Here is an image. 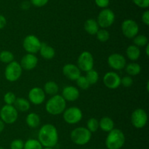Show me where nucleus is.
Wrapping results in <instances>:
<instances>
[{"instance_id": "obj_1", "label": "nucleus", "mask_w": 149, "mask_h": 149, "mask_svg": "<svg viewBox=\"0 0 149 149\" xmlns=\"http://www.w3.org/2000/svg\"><path fill=\"white\" fill-rule=\"evenodd\" d=\"M59 134L56 127L51 124H44L39 129L38 140L43 147L54 148L58 143Z\"/></svg>"}, {"instance_id": "obj_2", "label": "nucleus", "mask_w": 149, "mask_h": 149, "mask_svg": "<svg viewBox=\"0 0 149 149\" xmlns=\"http://www.w3.org/2000/svg\"><path fill=\"white\" fill-rule=\"evenodd\" d=\"M125 141L126 138L123 131L119 129L114 128L108 132L105 144L108 149H121Z\"/></svg>"}, {"instance_id": "obj_3", "label": "nucleus", "mask_w": 149, "mask_h": 149, "mask_svg": "<svg viewBox=\"0 0 149 149\" xmlns=\"http://www.w3.org/2000/svg\"><path fill=\"white\" fill-rule=\"evenodd\" d=\"M66 108V101L61 95L52 96L45 104V110L52 115H61Z\"/></svg>"}, {"instance_id": "obj_4", "label": "nucleus", "mask_w": 149, "mask_h": 149, "mask_svg": "<svg viewBox=\"0 0 149 149\" xmlns=\"http://www.w3.org/2000/svg\"><path fill=\"white\" fill-rule=\"evenodd\" d=\"M70 137L74 144L77 145H84L91 140L92 133L86 127H79L71 131Z\"/></svg>"}, {"instance_id": "obj_5", "label": "nucleus", "mask_w": 149, "mask_h": 149, "mask_svg": "<svg viewBox=\"0 0 149 149\" xmlns=\"http://www.w3.org/2000/svg\"><path fill=\"white\" fill-rule=\"evenodd\" d=\"M23 69L20 63L16 61L7 64L4 70V77L9 82H15L21 77Z\"/></svg>"}, {"instance_id": "obj_6", "label": "nucleus", "mask_w": 149, "mask_h": 149, "mask_svg": "<svg viewBox=\"0 0 149 149\" xmlns=\"http://www.w3.org/2000/svg\"><path fill=\"white\" fill-rule=\"evenodd\" d=\"M18 118V111L14 105H4L0 110V118L4 124H13L16 122Z\"/></svg>"}, {"instance_id": "obj_7", "label": "nucleus", "mask_w": 149, "mask_h": 149, "mask_svg": "<svg viewBox=\"0 0 149 149\" xmlns=\"http://www.w3.org/2000/svg\"><path fill=\"white\" fill-rule=\"evenodd\" d=\"M63 117L65 123L68 124H77L81 121L83 113L78 107H70L65 108L63 112Z\"/></svg>"}, {"instance_id": "obj_8", "label": "nucleus", "mask_w": 149, "mask_h": 149, "mask_svg": "<svg viewBox=\"0 0 149 149\" xmlns=\"http://www.w3.org/2000/svg\"><path fill=\"white\" fill-rule=\"evenodd\" d=\"M97 22L99 25V27L101 29H106L110 27L113 25L115 21V14L109 8L103 9L99 13L97 18Z\"/></svg>"}, {"instance_id": "obj_9", "label": "nucleus", "mask_w": 149, "mask_h": 149, "mask_svg": "<svg viewBox=\"0 0 149 149\" xmlns=\"http://www.w3.org/2000/svg\"><path fill=\"white\" fill-rule=\"evenodd\" d=\"M77 67L81 71L88 72L94 67V58L90 51H83L77 58Z\"/></svg>"}, {"instance_id": "obj_10", "label": "nucleus", "mask_w": 149, "mask_h": 149, "mask_svg": "<svg viewBox=\"0 0 149 149\" xmlns=\"http://www.w3.org/2000/svg\"><path fill=\"white\" fill-rule=\"evenodd\" d=\"M131 123L135 128L143 129L148 123V114L143 108H137L131 115Z\"/></svg>"}, {"instance_id": "obj_11", "label": "nucleus", "mask_w": 149, "mask_h": 149, "mask_svg": "<svg viewBox=\"0 0 149 149\" xmlns=\"http://www.w3.org/2000/svg\"><path fill=\"white\" fill-rule=\"evenodd\" d=\"M122 32L125 37L133 39L139 32V26L135 20L132 19H126L121 25Z\"/></svg>"}, {"instance_id": "obj_12", "label": "nucleus", "mask_w": 149, "mask_h": 149, "mask_svg": "<svg viewBox=\"0 0 149 149\" xmlns=\"http://www.w3.org/2000/svg\"><path fill=\"white\" fill-rule=\"evenodd\" d=\"M42 42L39 38L33 34L27 35L23 39V47L28 53L36 54L40 49Z\"/></svg>"}, {"instance_id": "obj_13", "label": "nucleus", "mask_w": 149, "mask_h": 149, "mask_svg": "<svg viewBox=\"0 0 149 149\" xmlns=\"http://www.w3.org/2000/svg\"><path fill=\"white\" fill-rule=\"evenodd\" d=\"M105 86L109 89H116L121 85V77L119 74L113 71L106 72L103 78Z\"/></svg>"}, {"instance_id": "obj_14", "label": "nucleus", "mask_w": 149, "mask_h": 149, "mask_svg": "<svg viewBox=\"0 0 149 149\" xmlns=\"http://www.w3.org/2000/svg\"><path fill=\"white\" fill-rule=\"evenodd\" d=\"M108 64L114 70H122L125 69L127 64L126 58L120 53H112L108 57Z\"/></svg>"}, {"instance_id": "obj_15", "label": "nucleus", "mask_w": 149, "mask_h": 149, "mask_svg": "<svg viewBox=\"0 0 149 149\" xmlns=\"http://www.w3.org/2000/svg\"><path fill=\"white\" fill-rule=\"evenodd\" d=\"M28 98L30 103H32L34 105H39L45 102L46 93L42 88L33 87L29 91L28 93Z\"/></svg>"}, {"instance_id": "obj_16", "label": "nucleus", "mask_w": 149, "mask_h": 149, "mask_svg": "<svg viewBox=\"0 0 149 149\" xmlns=\"http://www.w3.org/2000/svg\"><path fill=\"white\" fill-rule=\"evenodd\" d=\"M22 69L27 71L33 70L38 64V58L35 54L26 53L22 57L20 62Z\"/></svg>"}, {"instance_id": "obj_17", "label": "nucleus", "mask_w": 149, "mask_h": 149, "mask_svg": "<svg viewBox=\"0 0 149 149\" xmlns=\"http://www.w3.org/2000/svg\"><path fill=\"white\" fill-rule=\"evenodd\" d=\"M62 72L64 76L70 80H77V79L81 75V70L77 65L70 63L63 66Z\"/></svg>"}, {"instance_id": "obj_18", "label": "nucleus", "mask_w": 149, "mask_h": 149, "mask_svg": "<svg viewBox=\"0 0 149 149\" xmlns=\"http://www.w3.org/2000/svg\"><path fill=\"white\" fill-rule=\"evenodd\" d=\"M61 96L66 102H74L79 98L80 92L78 88L75 86H67L63 89Z\"/></svg>"}, {"instance_id": "obj_19", "label": "nucleus", "mask_w": 149, "mask_h": 149, "mask_svg": "<svg viewBox=\"0 0 149 149\" xmlns=\"http://www.w3.org/2000/svg\"><path fill=\"white\" fill-rule=\"evenodd\" d=\"M41 56L46 60H51L55 57V51L52 46L45 42H42L40 49L39 51Z\"/></svg>"}, {"instance_id": "obj_20", "label": "nucleus", "mask_w": 149, "mask_h": 149, "mask_svg": "<svg viewBox=\"0 0 149 149\" xmlns=\"http://www.w3.org/2000/svg\"><path fill=\"white\" fill-rule=\"evenodd\" d=\"M84 29L87 34L90 35H95L100 27L97 20L93 18H89L84 22Z\"/></svg>"}, {"instance_id": "obj_21", "label": "nucleus", "mask_w": 149, "mask_h": 149, "mask_svg": "<svg viewBox=\"0 0 149 149\" xmlns=\"http://www.w3.org/2000/svg\"><path fill=\"white\" fill-rule=\"evenodd\" d=\"M14 107L17 111L27 112L31 108V103L27 99L24 97H17L14 103Z\"/></svg>"}, {"instance_id": "obj_22", "label": "nucleus", "mask_w": 149, "mask_h": 149, "mask_svg": "<svg viewBox=\"0 0 149 149\" xmlns=\"http://www.w3.org/2000/svg\"><path fill=\"white\" fill-rule=\"evenodd\" d=\"M114 121L110 117H103L99 121V128L102 131H106V132H109L113 129H114Z\"/></svg>"}, {"instance_id": "obj_23", "label": "nucleus", "mask_w": 149, "mask_h": 149, "mask_svg": "<svg viewBox=\"0 0 149 149\" xmlns=\"http://www.w3.org/2000/svg\"><path fill=\"white\" fill-rule=\"evenodd\" d=\"M127 57L132 61H135L141 56V50L135 45H130L126 49Z\"/></svg>"}, {"instance_id": "obj_24", "label": "nucleus", "mask_w": 149, "mask_h": 149, "mask_svg": "<svg viewBox=\"0 0 149 149\" xmlns=\"http://www.w3.org/2000/svg\"><path fill=\"white\" fill-rule=\"evenodd\" d=\"M26 124L29 126L30 128H37L39 126L41 122V119L39 115L36 112H30L27 115L26 118Z\"/></svg>"}, {"instance_id": "obj_25", "label": "nucleus", "mask_w": 149, "mask_h": 149, "mask_svg": "<svg viewBox=\"0 0 149 149\" xmlns=\"http://www.w3.org/2000/svg\"><path fill=\"white\" fill-rule=\"evenodd\" d=\"M43 90L47 94L54 96L55 94H58V91H59V86H58V83H55V81L49 80L45 83Z\"/></svg>"}, {"instance_id": "obj_26", "label": "nucleus", "mask_w": 149, "mask_h": 149, "mask_svg": "<svg viewBox=\"0 0 149 149\" xmlns=\"http://www.w3.org/2000/svg\"><path fill=\"white\" fill-rule=\"evenodd\" d=\"M126 72L129 74L130 76H136L139 74L141 72V67L139 64L135 62L130 63V64H126L125 67Z\"/></svg>"}, {"instance_id": "obj_27", "label": "nucleus", "mask_w": 149, "mask_h": 149, "mask_svg": "<svg viewBox=\"0 0 149 149\" xmlns=\"http://www.w3.org/2000/svg\"><path fill=\"white\" fill-rule=\"evenodd\" d=\"M43 146L36 139H29L24 143L23 149H42Z\"/></svg>"}, {"instance_id": "obj_28", "label": "nucleus", "mask_w": 149, "mask_h": 149, "mask_svg": "<svg viewBox=\"0 0 149 149\" xmlns=\"http://www.w3.org/2000/svg\"><path fill=\"white\" fill-rule=\"evenodd\" d=\"M133 43L134 45L140 47H145L148 44V39L146 35L144 34H137L135 37L133 38Z\"/></svg>"}, {"instance_id": "obj_29", "label": "nucleus", "mask_w": 149, "mask_h": 149, "mask_svg": "<svg viewBox=\"0 0 149 149\" xmlns=\"http://www.w3.org/2000/svg\"><path fill=\"white\" fill-rule=\"evenodd\" d=\"M14 61V55L10 51H2L0 52V61L4 64H9Z\"/></svg>"}, {"instance_id": "obj_30", "label": "nucleus", "mask_w": 149, "mask_h": 149, "mask_svg": "<svg viewBox=\"0 0 149 149\" xmlns=\"http://www.w3.org/2000/svg\"><path fill=\"white\" fill-rule=\"evenodd\" d=\"M86 78L88 80L89 83L91 85H94L95 83H97L99 80V74L96 70H91L90 71L87 72V74L85 75Z\"/></svg>"}, {"instance_id": "obj_31", "label": "nucleus", "mask_w": 149, "mask_h": 149, "mask_svg": "<svg viewBox=\"0 0 149 149\" xmlns=\"http://www.w3.org/2000/svg\"><path fill=\"white\" fill-rule=\"evenodd\" d=\"M86 128L91 133L95 132L99 129V121L95 118H90L87 120V127Z\"/></svg>"}, {"instance_id": "obj_32", "label": "nucleus", "mask_w": 149, "mask_h": 149, "mask_svg": "<svg viewBox=\"0 0 149 149\" xmlns=\"http://www.w3.org/2000/svg\"><path fill=\"white\" fill-rule=\"evenodd\" d=\"M95 35L97 39L101 42H107L110 38V34L109 31L106 30V29H99Z\"/></svg>"}, {"instance_id": "obj_33", "label": "nucleus", "mask_w": 149, "mask_h": 149, "mask_svg": "<svg viewBox=\"0 0 149 149\" xmlns=\"http://www.w3.org/2000/svg\"><path fill=\"white\" fill-rule=\"evenodd\" d=\"M77 82V85L79 88H80L81 89H83V90H87L90 88V84L89 83L88 80L86 78L85 76L80 75L78 78L76 80Z\"/></svg>"}, {"instance_id": "obj_34", "label": "nucleus", "mask_w": 149, "mask_h": 149, "mask_svg": "<svg viewBox=\"0 0 149 149\" xmlns=\"http://www.w3.org/2000/svg\"><path fill=\"white\" fill-rule=\"evenodd\" d=\"M16 98H17L16 97V95L13 92L7 91V93H4L3 99H4V102L5 103V105H13L15 102Z\"/></svg>"}, {"instance_id": "obj_35", "label": "nucleus", "mask_w": 149, "mask_h": 149, "mask_svg": "<svg viewBox=\"0 0 149 149\" xmlns=\"http://www.w3.org/2000/svg\"><path fill=\"white\" fill-rule=\"evenodd\" d=\"M24 142L20 139H15L11 142L10 145V149H23Z\"/></svg>"}, {"instance_id": "obj_36", "label": "nucleus", "mask_w": 149, "mask_h": 149, "mask_svg": "<svg viewBox=\"0 0 149 149\" xmlns=\"http://www.w3.org/2000/svg\"><path fill=\"white\" fill-rule=\"evenodd\" d=\"M133 83V80L132 77L130 75L124 76L123 77H121V85L125 88H129Z\"/></svg>"}, {"instance_id": "obj_37", "label": "nucleus", "mask_w": 149, "mask_h": 149, "mask_svg": "<svg viewBox=\"0 0 149 149\" xmlns=\"http://www.w3.org/2000/svg\"><path fill=\"white\" fill-rule=\"evenodd\" d=\"M132 1L140 8L147 9L149 7V0H132Z\"/></svg>"}, {"instance_id": "obj_38", "label": "nucleus", "mask_w": 149, "mask_h": 149, "mask_svg": "<svg viewBox=\"0 0 149 149\" xmlns=\"http://www.w3.org/2000/svg\"><path fill=\"white\" fill-rule=\"evenodd\" d=\"M49 0H30V3L36 7H42L46 5Z\"/></svg>"}, {"instance_id": "obj_39", "label": "nucleus", "mask_w": 149, "mask_h": 149, "mask_svg": "<svg viewBox=\"0 0 149 149\" xmlns=\"http://www.w3.org/2000/svg\"><path fill=\"white\" fill-rule=\"evenodd\" d=\"M95 3L100 8L105 9L109 7L110 4V0H95Z\"/></svg>"}, {"instance_id": "obj_40", "label": "nucleus", "mask_w": 149, "mask_h": 149, "mask_svg": "<svg viewBox=\"0 0 149 149\" xmlns=\"http://www.w3.org/2000/svg\"><path fill=\"white\" fill-rule=\"evenodd\" d=\"M141 20L146 26H149V11L148 10L143 13L142 16H141Z\"/></svg>"}, {"instance_id": "obj_41", "label": "nucleus", "mask_w": 149, "mask_h": 149, "mask_svg": "<svg viewBox=\"0 0 149 149\" xmlns=\"http://www.w3.org/2000/svg\"><path fill=\"white\" fill-rule=\"evenodd\" d=\"M7 25V19L2 15H0V30L3 29Z\"/></svg>"}, {"instance_id": "obj_42", "label": "nucleus", "mask_w": 149, "mask_h": 149, "mask_svg": "<svg viewBox=\"0 0 149 149\" xmlns=\"http://www.w3.org/2000/svg\"><path fill=\"white\" fill-rule=\"evenodd\" d=\"M30 4L31 3L28 2V1H23L21 4V7L23 10H27V9L30 7Z\"/></svg>"}, {"instance_id": "obj_43", "label": "nucleus", "mask_w": 149, "mask_h": 149, "mask_svg": "<svg viewBox=\"0 0 149 149\" xmlns=\"http://www.w3.org/2000/svg\"><path fill=\"white\" fill-rule=\"evenodd\" d=\"M4 127H5V124H4V121L0 118V132H1V131L4 129Z\"/></svg>"}, {"instance_id": "obj_44", "label": "nucleus", "mask_w": 149, "mask_h": 149, "mask_svg": "<svg viewBox=\"0 0 149 149\" xmlns=\"http://www.w3.org/2000/svg\"><path fill=\"white\" fill-rule=\"evenodd\" d=\"M146 53L147 56H149V44L146 45Z\"/></svg>"}, {"instance_id": "obj_45", "label": "nucleus", "mask_w": 149, "mask_h": 149, "mask_svg": "<svg viewBox=\"0 0 149 149\" xmlns=\"http://www.w3.org/2000/svg\"><path fill=\"white\" fill-rule=\"evenodd\" d=\"M42 149H54V148H50V147H45V148H43Z\"/></svg>"}, {"instance_id": "obj_46", "label": "nucleus", "mask_w": 149, "mask_h": 149, "mask_svg": "<svg viewBox=\"0 0 149 149\" xmlns=\"http://www.w3.org/2000/svg\"><path fill=\"white\" fill-rule=\"evenodd\" d=\"M148 86H149V82L148 81L147 82V84H146V88H147V91H149V89H148Z\"/></svg>"}, {"instance_id": "obj_47", "label": "nucleus", "mask_w": 149, "mask_h": 149, "mask_svg": "<svg viewBox=\"0 0 149 149\" xmlns=\"http://www.w3.org/2000/svg\"><path fill=\"white\" fill-rule=\"evenodd\" d=\"M0 149H4V148L3 147H1V146H0Z\"/></svg>"}]
</instances>
